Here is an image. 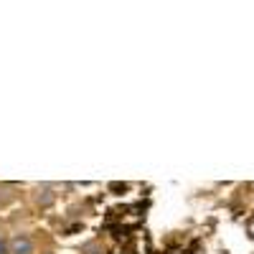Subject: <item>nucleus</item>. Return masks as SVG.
I'll return each mask as SVG.
<instances>
[{
	"instance_id": "3",
	"label": "nucleus",
	"mask_w": 254,
	"mask_h": 254,
	"mask_svg": "<svg viewBox=\"0 0 254 254\" xmlns=\"http://www.w3.org/2000/svg\"><path fill=\"white\" fill-rule=\"evenodd\" d=\"M81 254H104V247L99 242H87L81 247Z\"/></svg>"
},
{
	"instance_id": "5",
	"label": "nucleus",
	"mask_w": 254,
	"mask_h": 254,
	"mask_svg": "<svg viewBox=\"0 0 254 254\" xmlns=\"http://www.w3.org/2000/svg\"><path fill=\"white\" fill-rule=\"evenodd\" d=\"M0 254H8V244H5L3 237H0Z\"/></svg>"
},
{
	"instance_id": "6",
	"label": "nucleus",
	"mask_w": 254,
	"mask_h": 254,
	"mask_svg": "<svg viewBox=\"0 0 254 254\" xmlns=\"http://www.w3.org/2000/svg\"><path fill=\"white\" fill-rule=\"evenodd\" d=\"M49 254H51V252H49Z\"/></svg>"
},
{
	"instance_id": "1",
	"label": "nucleus",
	"mask_w": 254,
	"mask_h": 254,
	"mask_svg": "<svg viewBox=\"0 0 254 254\" xmlns=\"http://www.w3.org/2000/svg\"><path fill=\"white\" fill-rule=\"evenodd\" d=\"M8 254H33V244H31V239L28 237H13V242H10V252Z\"/></svg>"
},
{
	"instance_id": "4",
	"label": "nucleus",
	"mask_w": 254,
	"mask_h": 254,
	"mask_svg": "<svg viewBox=\"0 0 254 254\" xmlns=\"http://www.w3.org/2000/svg\"><path fill=\"white\" fill-rule=\"evenodd\" d=\"M13 201V193L5 188V186H0V206H8Z\"/></svg>"
},
{
	"instance_id": "2",
	"label": "nucleus",
	"mask_w": 254,
	"mask_h": 254,
	"mask_svg": "<svg viewBox=\"0 0 254 254\" xmlns=\"http://www.w3.org/2000/svg\"><path fill=\"white\" fill-rule=\"evenodd\" d=\"M54 198H56V196H54L51 188H41V190H38V203H41V206H51Z\"/></svg>"
}]
</instances>
